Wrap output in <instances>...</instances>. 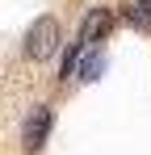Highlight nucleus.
I'll list each match as a JSON object with an SVG mask.
<instances>
[{"instance_id":"f257e3e1","label":"nucleus","mask_w":151,"mask_h":155,"mask_svg":"<svg viewBox=\"0 0 151 155\" xmlns=\"http://www.w3.org/2000/svg\"><path fill=\"white\" fill-rule=\"evenodd\" d=\"M55 46H59V21L55 17H38L34 29L25 34V54L29 59H50Z\"/></svg>"},{"instance_id":"f03ea898","label":"nucleus","mask_w":151,"mask_h":155,"mask_svg":"<svg viewBox=\"0 0 151 155\" xmlns=\"http://www.w3.org/2000/svg\"><path fill=\"white\" fill-rule=\"evenodd\" d=\"M46 130H50V109L38 105V109L29 113V122H25V147H29V151H38V147L46 143Z\"/></svg>"},{"instance_id":"7ed1b4c3","label":"nucleus","mask_w":151,"mask_h":155,"mask_svg":"<svg viewBox=\"0 0 151 155\" xmlns=\"http://www.w3.org/2000/svg\"><path fill=\"white\" fill-rule=\"evenodd\" d=\"M105 29H109V13H105V8H92V13H88V21H84V29H80V46H84V51H92V38L105 34Z\"/></svg>"},{"instance_id":"20e7f679","label":"nucleus","mask_w":151,"mask_h":155,"mask_svg":"<svg viewBox=\"0 0 151 155\" xmlns=\"http://www.w3.org/2000/svg\"><path fill=\"white\" fill-rule=\"evenodd\" d=\"M126 17H130V25H139V29L151 34V0H134V4L126 8Z\"/></svg>"},{"instance_id":"39448f33","label":"nucleus","mask_w":151,"mask_h":155,"mask_svg":"<svg viewBox=\"0 0 151 155\" xmlns=\"http://www.w3.org/2000/svg\"><path fill=\"white\" fill-rule=\"evenodd\" d=\"M76 71H80V80H97V76H101V54H88Z\"/></svg>"}]
</instances>
